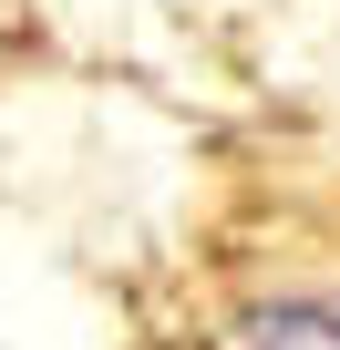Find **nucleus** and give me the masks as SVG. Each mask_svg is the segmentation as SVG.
I'll use <instances>...</instances> for the list:
<instances>
[{
	"label": "nucleus",
	"instance_id": "nucleus-1",
	"mask_svg": "<svg viewBox=\"0 0 340 350\" xmlns=\"http://www.w3.org/2000/svg\"><path fill=\"white\" fill-rule=\"evenodd\" d=\"M227 350H340V299H278L227 329Z\"/></svg>",
	"mask_w": 340,
	"mask_h": 350
}]
</instances>
